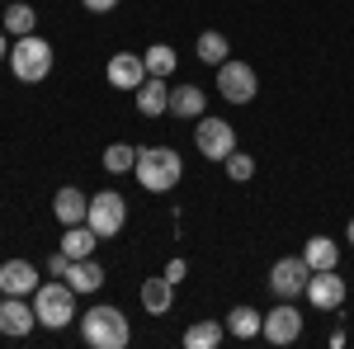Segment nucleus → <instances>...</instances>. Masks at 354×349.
I'll use <instances>...</instances> for the list:
<instances>
[{
  "label": "nucleus",
  "mask_w": 354,
  "mask_h": 349,
  "mask_svg": "<svg viewBox=\"0 0 354 349\" xmlns=\"http://www.w3.org/2000/svg\"><path fill=\"white\" fill-rule=\"evenodd\" d=\"M218 95L227 104H250L255 95H260V76H255V66L250 62H236V57H227L218 66Z\"/></svg>",
  "instance_id": "nucleus-5"
},
{
  "label": "nucleus",
  "mask_w": 354,
  "mask_h": 349,
  "mask_svg": "<svg viewBox=\"0 0 354 349\" xmlns=\"http://www.w3.org/2000/svg\"><path fill=\"white\" fill-rule=\"evenodd\" d=\"M66 283L76 288V297H81V293H100V288H104V265H100L95 255H90V260H71Z\"/></svg>",
  "instance_id": "nucleus-18"
},
{
  "label": "nucleus",
  "mask_w": 354,
  "mask_h": 349,
  "mask_svg": "<svg viewBox=\"0 0 354 349\" xmlns=\"http://www.w3.org/2000/svg\"><path fill=\"white\" fill-rule=\"evenodd\" d=\"M5 57H10V33L0 28V62H5Z\"/></svg>",
  "instance_id": "nucleus-31"
},
{
  "label": "nucleus",
  "mask_w": 354,
  "mask_h": 349,
  "mask_svg": "<svg viewBox=\"0 0 354 349\" xmlns=\"http://www.w3.org/2000/svg\"><path fill=\"white\" fill-rule=\"evenodd\" d=\"M85 10H90V15H109L113 5H118V0H81Z\"/></svg>",
  "instance_id": "nucleus-30"
},
{
  "label": "nucleus",
  "mask_w": 354,
  "mask_h": 349,
  "mask_svg": "<svg viewBox=\"0 0 354 349\" xmlns=\"http://www.w3.org/2000/svg\"><path fill=\"white\" fill-rule=\"evenodd\" d=\"M142 307L151 312V317H170V307H175V283L170 279H147L142 283Z\"/></svg>",
  "instance_id": "nucleus-19"
},
{
  "label": "nucleus",
  "mask_w": 354,
  "mask_h": 349,
  "mask_svg": "<svg viewBox=\"0 0 354 349\" xmlns=\"http://www.w3.org/2000/svg\"><path fill=\"white\" fill-rule=\"evenodd\" d=\"M0 28L10 33V38H28V33H38V10L28 5V0H5V19Z\"/></svg>",
  "instance_id": "nucleus-17"
},
{
  "label": "nucleus",
  "mask_w": 354,
  "mask_h": 349,
  "mask_svg": "<svg viewBox=\"0 0 354 349\" xmlns=\"http://www.w3.org/2000/svg\"><path fill=\"white\" fill-rule=\"evenodd\" d=\"M227 53H232V43L222 38L218 28L198 33V62H203V66H222V62H227Z\"/></svg>",
  "instance_id": "nucleus-24"
},
{
  "label": "nucleus",
  "mask_w": 354,
  "mask_h": 349,
  "mask_svg": "<svg viewBox=\"0 0 354 349\" xmlns=\"http://www.w3.org/2000/svg\"><path fill=\"white\" fill-rule=\"evenodd\" d=\"M133 175H137V185L147 189V194H165V189L180 185L185 161H180V151H170V147H137Z\"/></svg>",
  "instance_id": "nucleus-1"
},
{
  "label": "nucleus",
  "mask_w": 354,
  "mask_h": 349,
  "mask_svg": "<svg viewBox=\"0 0 354 349\" xmlns=\"http://www.w3.org/2000/svg\"><path fill=\"white\" fill-rule=\"evenodd\" d=\"M66 269H71V255L57 245L53 250V260H48V279H66Z\"/></svg>",
  "instance_id": "nucleus-28"
},
{
  "label": "nucleus",
  "mask_w": 354,
  "mask_h": 349,
  "mask_svg": "<svg viewBox=\"0 0 354 349\" xmlns=\"http://www.w3.org/2000/svg\"><path fill=\"white\" fill-rule=\"evenodd\" d=\"M302 260H307L312 274H317V269H335L340 265V245L330 241V236H312V241L302 245Z\"/></svg>",
  "instance_id": "nucleus-21"
},
{
  "label": "nucleus",
  "mask_w": 354,
  "mask_h": 349,
  "mask_svg": "<svg viewBox=\"0 0 354 349\" xmlns=\"http://www.w3.org/2000/svg\"><path fill=\"white\" fill-rule=\"evenodd\" d=\"M85 222L100 232V241L118 236V232L128 227V198H123L118 189H100V194L90 198V217H85Z\"/></svg>",
  "instance_id": "nucleus-7"
},
{
  "label": "nucleus",
  "mask_w": 354,
  "mask_h": 349,
  "mask_svg": "<svg viewBox=\"0 0 354 349\" xmlns=\"http://www.w3.org/2000/svg\"><path fill=\"white\" fill-rule=\"evenodd\" d=\"M170 113H175V118H203V113H208V90H203V85H175V90H170Z\"/></svg>",
  "instance_id": "nucleus-15"
},
{
  "label": "nucleus",
  "mask_w": 354,
  "mask_h": 349,
  "mask_svg": "<svg viewBox=\"0 0 354 349\" xmlns=\"http://www.w3.org/2000/svg\"><path fill=\"white\" fill-rule=\"evenodd\" d=\"M95 245H100V232H95L90 222L66 227V236H62V250H66L71 260H90V255H95Z\"/></svg>",
  "instance_id": "nucleus-20"
},
{
  "label": "nucleus",
  "mask_w": 354,
  "mask_h": 349,
  "mask_svg": "<svg viewBox=\"0 0 354 349\" xmlns=\"http://www.w3.org/2000/svg\"><path fill=\"white\" fill-rule=\"evenodd\" d=\"M142 62H147V76H175V66H180V57H175V48L170 43H151L147 53H142Z\"/></svg>",
  "instance_id": "nucleus-23"
},
{
  "label": "nucleus",
  "mask_w": 354,
  "mask_h": 349,
  "mask_svg": "<svg viewBox=\"0 0 354 349\" xmlns=\"http://www.w3.org/2000/svg\"><path fill=\"white\" fill-rule=\"evenodd\" d=\"M345 293H350V288H345V279H340L335 269H317V274L307 279V293H302V297H307L317 312H340Z\"/></svg>",
  "instance_id": "nucleus-10"
},
{
  "label": "nucleus",
  "mask_w": 354,
  "mask_h": 349,
  "mask_svg": "<svg viewBox=\"0 0 354 349\" xmlns=\"http://www.w3.org/2000/svg\"><path fill=\"white\" fill-rule=\"evenodd\" d=\"M222 335H227V326H218V321H194L189 330H185V345H189V349H218Z\"/></svg>",
  "instance_id": "nucleus-25"
},
{
  "label": "nucleus",
  "mask_w": 354,
  "mask_h": 349,
  "mask_svg": "<svg viewBox=\"0 0 354 349\" xmlns=\"http://www.w3.org/2000/svg\"><path fill=\"white\" fill-rule=\"evenodd\" d=\"M53 213H57V222H62V227H76V222H85V217H90V198H85L76 185H62L53 194Z\"/></svg>",
  "instance_id": "nucleus-14"
},
{
  "label": "nucleus",
  "mask_w": 354,
  "mask_h": 349,
  "mask_svg": "<svg viewBox=\"0 0 354 349\" xmlns=\"http://www.w3.org/2000/svg\"><path fill=\"white\" fill-rule=\"evenodd\" d=\"M307 279H312L307 260H302V255H283V260L270 269V293L283 297V302H293V297L307 293Z\"/></svg>",
  "instance_id": "nucleus-9"
},
{
  "label": "nucleus",
  "mask_w": 354,
  "mask_h": 349,
  "mask_svg": "<svg viewBox=\"0 0 354 349\" xmlns=\"http://www.w3.org/2000/svg\"><path fill=\"white\" fill-rule=\"evenodd\" d=\"M185 274H189V265H185V260H170V265H165V279H170V283H180Z\"/></svg>",
  "instance_id": "nucleus-29"
},
{
  "label": "nucleus",
  "mask_w": 354,
  "mask_h": 349,
  "mask_svg": "<svg viewBox=\"0 0 354 349\" xmlns=\"http://www.w3.org/2000/svg\"><path fill=\"white\" fill-rule=\"evenodd\" d=\"M38 269L28 265V260H5L0 265V293H10V297H33L38 293Z\"/></svg>",
  "instance_id": "nucleus-13"
},
{
  "label": "nucleus",
  "mask_w": 354,
  "mask_h": 349,
  "mask_svg": "<svg viewBox=\"0 0 354 349\" xmlns=\"http://www.w3.org/2000/svg\"><path fill=\"white\" fill-rule=\"evenodd\" d=\"M10 71H15V81L24 85H38L53 76V43L48 38H38V33H28V38H15V48H10Z\"/></svg>",
  "instance_id": "nucleus-3"
},
{
  "label": "nucleus",
  "mask_w": 354,
  "mask_h": 349,
  "mask_svg": "<svg viewBox=\"0 0 354 349\" xmlns=\"http://www.w3.org/2000/svg\"><path fill=\"white\" fill-rule=\"evenodd\" d=\"M104 76H109L113 90H133L137 95V85L147 81V62H142L137 53H113L109 66H104Z\"/></svg>",
  "instance_id": "nucleus-12"
},
{
  "label": "nucleus",
  "mask_w": 354,
  "mask_h": 349,
  "mask_svg": "<svg viewBox=\"0 0 354 349\" xmlns=\"http://www.w3.org/2000/svg\"><path fill=\"white\" fill-rule=\"evenodd\" d=\"M222 170H227V180H236V185H245V180L255 175V161H250L245 151H232V156L222 161Z\"/></svg>",
  "instance_id": "nucleus-27"
},
{
  "label": "nucleus",
  "mask_w": 354,
  "mask_h": 349,
  "mask_svg": "<svg viewBox=\"0 0 354 349\" xmlns=\"http://www.w3.org/2000/svg\"><path fill=\"white\" fill-rule=\"evenodd\" d=\"M345 241H350V245H354V217H350V227H345Z\"/></svg>",
  "instance_id": "nucleus-32"
},
{
  "label": "nucleus",
  "mask_w": 354,
  "mask_h": 349,
  "mask_svg": "<svg viewBox=\"0 0 354 349\" xmlns=\"http://www.w3.org/2000/svg\"><path fill=\"white\" fill-rule=\"evenodd\" d=\"M33 312H38V326H48V330H62V326L76 321V288L71 283H38V293H33Z\"/></svg>",
  "instance_id": "nucleus-4"
},
{
  "label": "nucleus",
  "mask_w": 354,
  "mask_h": 349,
  "mask_svg": "<svg viewBox=\"0 0 354 349\" xmlns=\"http://www.w3.org/2000/svg\"><path fill=\"white\" fill-rule=\"evenodd\" d=\"M137 113H142V118H161V113H170V90H165L161 76H147V81L137 85Z\"/></svg>",
  "instance_id": "nucleus-16"
},
{
  "label": "nucleus",
  "mask_w": 354,
  "mask_h": 349,
  "mask_svg": "<svg viewBox=\"0 0 354 349\" xmlns=\"http://www.w3.org/2000/svg\"><path fill=\"white\" fill-rule=\"evenodd\" d=\"M133 165H137V147H128V142L104 147V170H109V175H128Z\"/></svg>",
  "instance_id": "nucleus-26"
},
{
  "label": "nucleus",
  "mask_w": 354,
  "mask_h": 349,
  "mask_svg": "<svg viewBox=\"0 0 354 349\" xmlns=\"http://www.w3.org/2000/svg\"><path fill=\"white\" fill-rule=\"evenodd\" d=\"M33 326H38V312H33V302L5 293V302H0V335H10V340H24Z\"/></svg>",
  "instance_id": "nucleus-11"
},
{
  "label": "nucleus",
  "mask_w": 354,
  "mask_h": 349,
  "mask_svg": "<svg viewBox=\"0 0 354 349\" xmlns=\"http://www.w3.org/2000/svg\"><path fill=\"white\" fill-rule=\"evenodd\" d=\"M260 335H265L270 345H293V340H302V312L293 307V302L274 297V312H265Z\"/></svg>",
  "instance_id": "nucleus-8"
},
{
  "label": "nucleus",
  "mask_w": 354,
  "mask_h": 349,
  "mask_svg": "<svg viewBox=\"0 0 354 349\" xmlns=\"http://www.w3.org/2000/svg\"><path fill=\"white\" fill-rule=\"evenodd\" d=\"M194 147H198L208 161H227V156L236 151V128H232L227 118L203 113V118H194Z\"/></svg>",
  "instance_id": "nucleus-6"
},
{
  "label": "nucleus",
  "mask_w": 354,
  "mask_h": 349,
  "mask_svg": "<svg viewBox=\"0 0 354 349\" xmlns=\"http://www.w3.org/2000/svg\"><path fill=\"white\" fill-rule=\"evenodd\" d=\"M260 321H265V312H255V307H232V312H227V335L255 340V335H260Z\"/></svg>",
  "instance_id": "nucleus-22"
},
{
  "label": "nucleus",
  "mask_w": 354,
  "mask_h": 349,
  "mask_svg": "<svg viewBox=\"0 0 354 349\" xmlns=\"http://www.w3.org/2000/svg\"><path fill=\"white\" fill-rule=\"evenodd\" d=\"M81 335L90 349H128V340H133V326H128V317L118 312V307H90V312H81Z\"/></svg>",
  "instance_id": "nucleus-2"
}]
</instances>
